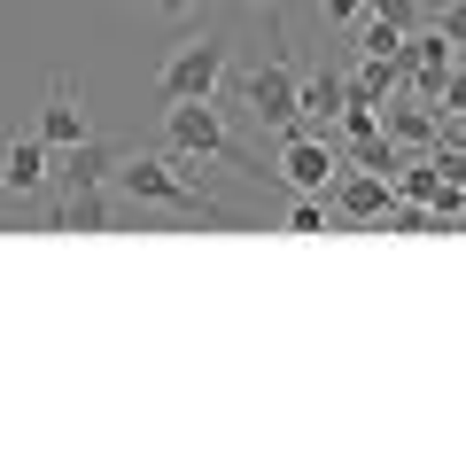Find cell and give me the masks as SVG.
<instances>
[{
	"label": "cell",
	"instance_id": "cell-15",
	"mask_svg": "<svg viewBox=\"0 0 466 466\" xmlns=\"http://www.w3.org/2000/svg\"><path fill=\"white\" fill-rule=\"evenodd\" d=\"M435 109H443V116H466V63L443 70V86H435Z\"/></svg>",
	"mask_w": 466,
	"mask_h": 466
},
{
	"label": "cell",
	"instance_id": "cell-19",
	"mask_svg": "<svg viewBox=\"0 0 466 466\" xmlns=\"http://www.w3.org/2000/svg\"><path fill=\"white\" fill-rule=\"evenodd\" d=\"M249 8H265V16H272V8H280V0H249Z\"/></svg>",
	"mask_w": 466,
	"mask_h": 466
},
{
	"label": "cell",
	"instance_id": "cell-4",
	"mask_svg": "<svg viewBox=\"0 0 466 466\" xmlns=\"http://www.w3.org/2000/svg\"><path fill=\"white\" fill-rule=\"evenodd\" d=\"M226 86V39H187L171 47V63L156 70V94L164 101H210Z\"/></svg>",
	"mask_w": 466,
	"mask_h": 466
},
{
	"label": "cell",
	"instance_id": "cell-10",
	"mask_svg": "<svg viewBox=\"0 0 466 466\" xmlns=\"http://www.w3.org/2000/svg\"><path fill=\"white\" fill-rule=\"evenodd\" d=\"M86 133H94V125H86V101L55 78L47 86V109H39V140H47V148H78Z\"/></svg>",
	"mask_w": 466,
	"mask_h": 466
},
{
	"label": "cell",
	"instance_id": "cell-6",
	"mask_svg": "<svg viewBox=\"0 0 466 466\" xmlns=\"http://www.w3.org/2000/svg\"><path fill=\"white\" fill-rule=\"evenodd\" d=\"M389 202H397V179H389V171H366V164H342L334 187H327V210L350 218V226H381Z\"/></svg>",
	"mask_w": 466,
	"mask_h": 466
},
{
	"label": "cell",
	"instance_id": "cell-13",
	"mask_svg": "<svg viewBox=\"0 0 466 466\" xmlns=\"http://www.w3.org/2000/svg\"><path fill=\"white\" fill-rule=\"evenodd\" d=\"M342 86H350V101H389V94H404V70L381 63V55H358V70Z\"/></svg>",
	"mask_w": 466,
	"mask_h": 466
},
{
	"label": "cell",
	"instance_id": "cell-7",
	"mask_svg": "<svg viewBox=\"0 0 466 466\" xmlns=\"http://www.w3.org/2000/svg\"><path fill=\"white\" fill-rule=\"evenodd\" d=\"M435 133H443V109H435V101H420V94H404V101L389 94V101H381V140H389L397 156H428Z\"/></svg>",
	"mask_w": 466,
	"mask_h": 466
},
{
	"label": "cell",
	"instance_id": "cell-17",
	"mask_svg": "<svg viewBox=\"0 0 466 466\" xmlns=\"http://www.w3.org/2000/svg\"><path fill=\"white\" fill-rule=\"evenodd\" d=\"M435 32H443V39H451V47H466V0H451L443 16H435Z\"/></svg>",
	"mask_w": 466,
	"mask_h": 466
},
{
	"label": "cell",
	"instance_id": "cell-20",
	"mask_svg": "<svg viewBox=\"0 0 466 466\" xmlns=\"http://www.w3.org/2000/svg\"><path fill=\"white\" fill-rule=\"evenodd\" d=\"M459 63H466V47H459Z\"/></svg>",
	"mask_w": 466,
	"mask_h": 466
},
{
	"label": "cell",
	"instance_id": "cell-16",
	"mask_svg": "<svg viewBox=\"0 0 466 466\" xmlns=\"http://www.w3.org/2000/svg\"><path fill=\"white\" fill-rule=\"evenodd\" d=\"M358 16H366V0H319V24H327V32H350Z\"/></svg>",
	"mask_w": 466,
	"mask_h": 466
},
{
	"label": "cell",
	"instance_id": "cell-5",
	"mask_svg": "<svg viewBox=\"0 0 466 466\" xmlns=\"http://www.w3.org/2000/svg\"><path fill=\"white\" fill-rule=\"evenodd\" d=\"M334 171H342L334 133H311V125H288V133H280V179L296 187V195H327Z\"/></svg>",
	"mask_w": 466,
	"mask_h": 466
},
{
	"label": "cell",
	"instance_id": "cell-14",
	"mask_svg": "<svg viewBox=\"0 0 466 466\" xmlns=\"http://www.w3.org/2000/svg\"><path fill=\"white\" fill-rule=\"evenodd\" d=\"M296 241H311V233H327V195H296L288 202V218H280Z\"/></svg>",
	"mask_w": 466,
	"mask_h": 466
},
{
	"label": "cell",
	"instance_id": "cell-9",
	"mask_svg": "<svg viewBox=\"0 0 466 466\" xmlns=\"http://www.w3.org/2000/svg\"><path fill=\"white\" fill-rule=\"evenodd\" d=\"M47 233H109V187H63V202H47Z\"/></svg>",
	"mask_w": 466,
	"mask_h": 466
},
{
	"label": "cell",
	"instance_id": "cell-3",
	"mask_svg": "<svg viewBox=\"0 0 466 466\" xmlns=\"http://www.w3.org/2000/svg\"><path fill=\"white\" fill-rule=\"evenodd\" d=\"M241 109L265 125V133H288V125H303V70L288 63H265V70H249L241 78Z\"/></svg>",
	"mask_w": 466,
	"mask_h": 466
},
{
	"label": "cell",
	"instance_id": "cell-12",
	"mask_svg": "<svg viewBox=\"0 0 466 466\" xmlns=\"http://www.w3.org/2000/svg\"><path fill=\"white\" fill-rule=\"evenodd\" d=\"M342 101H350V86L334 78V70H319V78H303V125H311V133H327L334 116H342Z\"/></svg>",
	"mask_w": 466,
	"mask_h": 466
},
{
	"label": "cell",
	"instance_id": "cell-11",
	"mask_svg": "<svg viewBox=\"0 0 466 466\" xmlns=\"http://www.w3.org/2000/svg\"><path fill=\"white\" fill-rule=\"evenodd\" d=\"M109 171H116V148L94 140V133H86L78 148H55V179L63 187H109Z\"/></svg>",
	"mask_w": 466,
	"mask_h": 466
},
{
	"label": "cell",
	"instance_id": "cell-1",
	"mask_svg": "<svg viewBox=\"0 0 466 466\" xmlns=\"http://www.w3.org/2000/svg\"><path fill=\"white\" fill-rule=\"evenodd\" d=\"M109 195H125V202H156V210H195V218L210 210V195H202V187L179 171V156H116Z\"/></svg>",
	"mask_w": 466,
	"mask_h": 466
},
{
	"label": "cell",
	"instance_id": "cell-2",
	"mask_svg": "<svg viewBox=\"0 0 466 466\" xmlns=\"http://www.w3.org/2000/svg\"><path fill=\"white\" fill-rule=\"evenodd\" d=\"M164 156H179V164H218V156H233L218 94L210 101H164Z\"/></svg>",
	"mask_w": 466,
	"mask_h": 466
},
{
	"label": "cell",
	"instance_id": "cell-18",
	"mask_svg": "<svg viewBox=\"0 0 466 466\" xmlns=\"http://www.w3.org/2000/svg\"><path fill=\"white\" fill-rule=\"evenodd\" d=\"M156 16H187V8H195V0H148Z\"/></svg>",
	"mask_w": 466,
	"mask_h": 466
},
{
	"label": "cell",
	"instance_id": "cell-8",
	"mask_svg": "<svg viewBox=\"0 0 466 466\" xmlns=\"http://www.w3.org/2000/svg\"><path fill=\"white\" fill-rule=\"evenodd\" d=\"M47 179H55V148L39 133H24V140H0V187L8 195H47Z\"/></svg>",
	"mask_w": 466,
	"mask_h": 466
}]
</instances>
